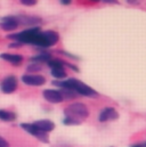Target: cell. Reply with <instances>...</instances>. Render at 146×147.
Returning a JSON list of instances; mask_svg holds the SVG:
<instances>
[{"label": "cell", "mask_w": 146, "mask_h": 147, "mask_svg": "<svg viewBox=\"0 0 146 147\" xmlns=\"http://www.w3.org/2000/svg\"><path fill=\"white\" fill-rule=\"evenodd\" d=\"M0 58L13 64V65H20L22 62H23V56L22 55H18V54H8V53H3L0 55Z\"/></svg>", "instance_id": "8fae6325"}, {"label": "cell", "mask_w": 146, "mask_h": 147, "mask_svg": "<svg viewBox=\"0 0 146 147\" xmlns=\"http://www.w3.org/2000/svg\"><path fill=\"white\" fill-rule=\"evenodd\" d=\"M33 124L36 125L39 130H41L43 132H47V134L55 129V124L50 120H39V121H36Z\"/></svg>", "instance_id": "7c38bea8"}, {"label": "cell", "mask_w": 146, "mask_h": 147, "mask_svg": "<svg viewBox=\"0 0 146 147\" xmlns=\"http://www.w3.org/2000/svg\"><path fill=\"white\" fill-rule=\"evenodd\" d=\"M59 40V36L57 32L55 31H40L36 36L32 45L33 46H38L41 48H49L54 45H56Z\"/></svg>", "instance_id": "3957f363"}, {"label": "cell", "mask_w": 146, "mask_h": 147, "mask_svg": "<svg viewBox=\"0 0 146 147\" xmlns=\"http://www.w3.org/2000/svg\"><path fill=\"white\" fill-rule=\"evenodd\" d=\"M119 117V113L115 111L113 107H106L101 112L98 120L101 122H106V121H112V120H116Z\"/></svg>", "instance_id": "30bf717a"}, {"label": "cell", "mask_w": 146, "mask_h": 147, "mask_svg": "<svg viewBox=\"0 0 146 147\" xmlns=\"http://www.w3.org/2000/svg\"><path fill=\"white\" fill-rule=\"evenodd\" d=\"M41 65L40 64H36V63H32V64H30L29 66H28V71L29 72H39V71H41Z\"/></svg>", "instance_id": "ac0fdd59"}, {"label": "cell", "mask_w": 146, "mask_h": 147, "mask_svg": "<svg viewBox=\"0 0 146 147\" xmlns=\"http://www.w3.org/2000/svg\"><path fill=\"white\" fill-rule=\"evenodd\" d=\"M23 83L28 86H33V87H39L43 86L46 83V78L39 74H24L22 76Z\"/></svg>", "instance_id": "52a82bcc"}, {"label": "cell", "mask_w": 146, "mask_h": 147, "mask_svg": "<svg viewBox=\"0 0 146 147\" xmlns=\"http://www.w3.org/2000/svg\"><path fill=\"white\" fill-rule=\"evenodd\" d=\"M0 147H9V143L1 136H0Z\"/></svg>", "instance_id": "ffe728a7"}, {"label": "cell", "mask_w": 146, "mask_h": 147, "mask_svg": "<svg viewBox=\"0 0 146 147\" xmlns=\"http://www.w3.org/2000/svg\"><path fill=\"white\" fill-rule=\"evenodd\" d=\"M71 1H72V0H61V2H62L63 5H70Z\"/></svg>", "instance_id": "7402d4cb"}, {"label": "cell", "mask_w": 146, "mask_h": 147, "mask_svg": "<svg viewBox=\"0 0 146 147\" xmlns=\"http://www.w3.org/2000/svg\"><path fill=\"white\" fill-rule=\"evenodd\" d=\"M48 66L53 70V69H61V67H64V62L61 61V59H55V58H51L49 62H47Z\"/></svg>", "instance_id": "e0dca14e"}, {"label": "cell", "mask_w": 146, "mask_h": 147, "mask_svg": "<svg viewBox=\"0 0 146 147\" xmlns=\"http://www.w3.org/2000/svg\"><path fill=\"white\" fill-rule=\"evenodd\" d=\"M145 147H146V144H145Z\"/></svg>", "instance_id": "d4e9b609"}, {"label": "cell", "mask_w": 146, "mask_h": 147, "mask_svg": "<svg viewBox=\"0 0 146 147\" xmlns=\"http://www.w3.org/2000/svg\"><path fill=\"white\" fill-rule=\"evenodd\" d=\"M53 84L61 87L62 89L73 90L74 92L81 96H84V97H97L98 96V92L96 90H94L93 88H90L89 86H87L86 83L76 79H69L66 81H53Z\"/></svg>", "instance_id": "7a4b0ae2"}, {"label": "cell", "mask_w": 146, "mask_h": 147, "mask_svg": "<svg viewBox=\"0 0 146 147\" xmlns=\"http://www.w3.org/2000/svg\"><path fill=\"white\" fill-rule=\"evenodd\" d=\"M21 128L24 129L28 134L34 136V137L38 138L40 142H42V143H49L48 134H47V132H43V131H41V130H39L33 123H22V124H21Z\"/></svg>", "instance_id": "5b68a950"}, {"label": "cell", "mask_w": 146, "mask_h": 147, "mask_svg": "<svg viewBox=\"0 0 146 147\" xmlns=\"http://www.w3.org/2000/svg\"><path fill=\"white\" fill-rule=\"evenodd\" d=\"M17 21H18V24L20 25H29V26H32V25H36L38 23L41 22L40 18L34 17V16H16Z\"/></svg>", "instance_id": "4fadbf2b"}, {"label": "cell", "mask_w": 146, "mask_h": 147, "mask_svg": "<svg viewBox=\"0 0 146 147\" xmlns=\"http://www.w3.org/2000/svg\"><path fill=\"white\" fill-rule=\"evenodd\" d=\"M21 46H22V43L17 42V41H14V42H11V43L9 45V48H20Z\"/></svg>", "instance_id": "44dd1931"}, {"label": "cell", "mask_w": 146, "mask_h": 147, "mask_svg": "<svg viewBox=\"0 0 146 147\" xmlns=\"http://www.w3.org/2000/svg\"><path fill=\"white\" fill-rule=\"evenodd\" d=\"M17 86H18L17 78L15 75H8L1 81L0 89L3 94H11L17 89Z\"/></svg>", "instance_id": "8992f818"}, {"label": "cell", "mask_w": 146, "mask_h": 147, "mask_svg": "<svg viewBox=\"0 0 146 147\" xmlns=\"http://www.w3.org/2000/svg\"><path fill=\"white\" fill-rule=\"evenodd\" d=\"M132 147H145V146H144V145H139V144H138V145H134Z\"/></svg>", "instance_id": "603a6c76"}, {"label": "cell", "mask_w": 146, "mask_h": 147, "mask_svg": "<svg viewBox=\"0 0 146 147\" xmlns=\"http://www.w3.org/2000/svg\"><path fill=\"white\" fill-rule=\"evenodd\" d=\"M105 2H112V1H115V0H104Z\"/></svg>", "instance_id": "cb8c5ba5"}, {"label": "cell", "mask_w": 146, "mask_h": 147, "mask_svg": "<svg viewBox=\"0 0 146 147\" xmlns=\"http://www.w3.org/2000/svg\"><path fill=\"white\" fill-rule=\"evenodd\" d=\"M16 119V114L14 112L6 110H0V120L6 121V122H11Z\"/></svg>", "instance_id": "9a60e30c"}, {"label": "cell", "mask_w": 146, "mask_h": 147, "mask_svg": "<svg viewBox=\"0 0 146 147\" xmlns=\"http://www.w3.org/2000/svg\"><path fill=\"white\" fill-rule=\"evenodd\" d=\"M20 26L16 16H6L1 18L0 29L3 31H14Z\"/></svg>", "instance_id": "9c48e42d"}, {"label": "cell", "mask_w": 146, "mask_h": 147, "mask_svg": "<svg viewBox=\"0 0 146 147\" xmlns=\"http://www.w3.org/2000/svg\"><path fill=\"white\" fill-rule=\"evenodd\" d=\"M42 96L43 98L51 103V104H58V103H62L64 99H63V96L61 94L59 90H54V89H46L43 90L42 92Z\"/></svg>", "instance_id": "ba28073f"}, {"label": "cell", "mask_w": 146, "mask_h": 147, "mask_svg": "<svg viewBox=\"0 0 146 147\" xmlns=\"http://www.w3.org/2000/svg\"><path fill=\"white\" fill-rule=\"evenodd\" d=\"M51 59V55L48 54V53H42V54H39L36 56L31 57V62L36 63V64H40V63H47Z\"/></svg>", "instance_id": "5bb4252c"}, {"label": "cell", "mask_w": 146, "mask_h": 147, "mask_svg": "<svg viewBox=\"0 0 146 147\" xmlns=\"http://www.w3.org/2000/svg\"><path fill=\"white\" fill-rule=\"evenodd\" d=\"M51 75H53L55 79H57V80H62V79L66 78L68 74L65 72L64 67H61V69H53V70H51Z\"/></svg>", "instance_id": "2e32d148"}, {"label": "cell", "mask_w": 146, "mask_h": 147, "mask_svg": "<svg viewBox=\"0 0 146 147\" xmlns=\"http://www.w3.org/2000/svg\"><path fill=\"white\" fill-rule=\"evenodd\" d=\"M20 1L24 6H34L36 3V0H20Z\"/></svg>", "instance_id": "d6986e66"}, {"label": "cell", "mask_w": 146, "mask_h": 147, "mask_svg": "<svg viewBox=\"0 0 146 147\" xmlns=\"http://www.w3.org/2000/svg\"><path fill=\"white\" fill-rule=\"evenodd\" d=\"M40 32V28L38 26H33V28H30V29H26L24 31H21V32H17V33H13V34H9L8 39H11L14 41H17L22 45L24 43H28V45H32L33 40L36 36Z\"/></svg>", "instance_id": "277c9868"}, {"label": "cell", "mask_w": 146, "mask_h": 147, "mask_svg": "<svg viewBox=\"0 0 146 147\" xmlns=\"http://www.w3.org/2000/svg\"><path fill=\"white\" fill-rule=\"evenodd\" d=\"M64 120L63 123L66 125H76L80 124L81 122H83L88 115H89V111L87 109V106L82 103H74L69 105L65 110H64Z\"/></svg>", "instance_id": "6da1fadb"}]
</instances>
